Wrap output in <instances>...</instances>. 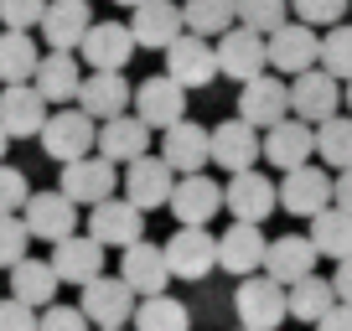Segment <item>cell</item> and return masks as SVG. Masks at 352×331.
<instances>
[{
  "label": "cell",
  "mask_w": 352,
  "mask_h": 331,
  "mask_svg": "<svg viewBox=\"0 0 352 331\" xmlns=\"http://www.w3.org/2000/svg\"><path fill=\"white\" fill-rule=\"evenodd\" d=\"M316 243L311 233H285V238H270V254H264V275H275L280 285H296V279L316 275Z\"/></svg>",
  "instance_id": "29"
},
{
  "label": "cell",
  "mask_w": 352,
  "mask_h": 331,
  "mask_svg": "<svg viewBox=\"0 0 352 331\" xmlns=\"http://www.w3.org/2000/svg\"><path fill=\"white\" fill-rule=\"evenodd\" d=\"M120 275L130 279V290L135 295H166V285H171V259H166V243H151V238H140V243H130L120 254Z\"/></svg>",
  "instance_id": "16"
},
{
  "label": "cell",
  "mask_w": 352,
  "mask_h": 331,
  "mask_svg": "<svg viewBox=\"0 0 352 331\" xmlns=\"http://www.w3.org/2000/svg\"><path fill=\"white\" fill-rule=\"evenodd\" d=\"M83 78H88V73L78 67V57H73V52H47L32 83H36V93H42L47 104H57V109H63V104H73V99H78Z\"/></svg>",
  "instance_id": "31"
},
{
  "label": "cell",
  "mask_w": 352,
  "mask_h": 331,
  "mask_svg": "<svg viewBox=\"0 0 352 331\" xmlns=\"http://www.w3.org/2000/svg\"><path fill=\"white\" fill-rule=\"evenodd\" d=\"M342 78H331L327 67H311V73L290 78V114L306 124H327L331 114H337L342 104V89H337Z\"/></svg>",
  "instance_id": "18"
},
{
  "label": "cell",
  "mask_w": 352,
  "mask_h": 331,
  "mask_svg": "<svg viewBox=\"0 0 352 331\" xmlns=\"http://www.w3.org/2000/svg\"><path fill=\"white\" fill-rule=\"evenodd\" d=\"M239 119L254 124V130H275L280 119H290V83L280 73L249 78L239 93Z\"/></svg>",
  "instance_id": "5"
},
{
  "label": "cell",
  "mask_w": 352,
  "mask_h": 331,
  "mask_svg": "<svg viewBox=\"0 0 352 331\" xmlns=\"http://www.w3.org/2000/svg\"><path fill=\"white\" fill-rule=\"evenodd\" d=\"M99 155H109L114 166H130L140 155H151V124L140 114H120V119L99 124Z\"/></svg>",
  "instance_id": "30"
},
{
  "label": "cell",
  "mask_w": 352,
  "mask_h": 331,
  "mask_svg": "<svg viewBox=\"0 0 352 331\" xmlns=\"http://www.w3.org/2000/svg\"><path fill=\"white\" fill-rule=\"evenodd\" d=\"M331 290H337V300H347V306H352V259H342V264H337Z\"/></svg>",
  "instance_id": "48"
},
{
  "label": "cell",
  "mask_w": 352,
  "mask_h": 331,
  "mask_svg": "<svg viewBox=\"0 0 352 331\" xmlns=\"http://www.w3.org/2000/svg\"><path fill=\"white\" fill-rule=\"evenodd\" d=\"M316 62H321V36H316V26L285 21L280 32H270V67H275L280 78H300V73H311Z\"/></svg>",
  "instance_id": "7"
},
{
  "label": "cell",
  "mask_w": 352,
  "mask_h": 331,
  "mask_svg": "<svg viewBox=\"0 0 352 331\" xmlns=\"http://www.w3.org/2000/svg\"><path fill=\"white\" fill-rule=\"evenodd\" d=\"M321 67H327L331 78H342V83L352 78V26H331L327 32V42H321Z\"/></svg>",
  "instance_id": "39"
},
{
  "label": "cell",
  "mask_w": 352,
  "mask_h": 331,
  "mask_svg": "<svg viewBox=\"0 0 352 331\" xmlns=\"http://www.w3.org/2000/svg\"><path fill=\"white\" fill-rule=\"evenodd\" d=\"M171 192H176V171L166 155H140V161L124 166V197L135 207H145V212L171 207Z\"/></svg>",
  "instance_id": "13"
},
{
  "label": "cell",
  "mask_w": 352,
  "mask_h": 331,
  "mask_svg": "<svg viewBox=\"0 0 352 331\" xmlns=\"http://www.w3.org/2000/svg\"><path fill=\"white\" fill-rule=\"evenodd\" d=\"M337 306V290H331V279H321V275H306V279H296L290 285V321H311L316 326L327 310Z\"/></svg>",
  "instance_id": "36"
},
{
  "label": "cell",
  "mask_w": 352,
  "mask_h": 331,
  "mask_svg": "<svg viewBox=\"0 0 352 331\" xmlns=\"http://www.w3.org/2000/svg\"><path fill=\"white\" fill-rule=\"evenodd\" d=\"M233 310H239V321L249 331H275L285 326L290 316V285H280L275 275H243L239 290H233Z\"/></svg>",
  "instance_id": "1"
},
{
  "label": "cell",
  "mask_w": 352,
  "mask_h": 331,
  "mask_svg": "<svg viewBox=\"0 0 352 331\" xmlns=\"http://www.w3.org/2000/svg\"><path fill=\"white\" fill-rule=\"evenodd\" d=\"M47 119H52V104L36 93V83H6L0 89V124L11 130V140H36Z\"/></svg>",
  "instance_id": "17"
},
{
  "label": "cell",
  "mask_w": 352,
  "mask_h": 331,
  "mask_svg": "<svg viewBox=\"0 0 352 331\" xmlns=\"http://www.w3.org/2000/svg\"><path fill=\"white\" fill-rule=\"evenodd\" d=\"M36 326H42L36 306H26V300H16V295L0 300V331H36Z\"/></svg>",
  "instance_id": "46"
},
{
  "label": "cell",
  "mask_w": 352,
  "mask_h": 331,
  "mask_svg": "<svg viewBox=\"0 0 352 331\" xmlns=\"http://www.w3.org/2000/svg\"><path fill=\"white\" fill-rule=\"evenodd\" d=\"M166 73L182 83V89H208L212 78L223 73L218 67V47L197 32H182L171 47H166Z\"/></svg>",
  "instance_id": "6"
},
{
  "label": "cell",
  "mask_w": 352,
  "mask_h": 331,
  "mask_svg": "<svg viewBox=\"0 0 352 331\" xmlns=\"http://www.w3.org/2000/svg\"><path fill=\"white\" fill-rule=\"evenodd\" d=\"M187 93L192 89H182L171 73H155L135 89V114H140L151 130H171V124L187 119Z\"/></svg>",
  "instance_id": "10"
},
{
  "label": "cell",
  "mask_w": 352,
  "mask_h": 331,
  "mask_svg": "<svg viewBox=\"0 0 352 331\" xmlns=\"http://www.w3.org/2000/svg\"><path fill=\"white\" fill-rule=\"evenodd\" d=\"M171 212L182 228H208L223 207V187L208 176V171H192V176H176V192H171Z\"/></svg>",
  "instance_id": "14"
},
{
  "label": "cell",
  "mask_w": 352,
  "mask_h": 331,
  "mask_svg": "<svg viewBox=\"0 0 352 331\" xmlns=\"http://www.w3.org/2000/svg\"><path fill=\"white\" fill-rule=\"evenodd\" d=\"M47 5L52 0H0V21L11 26V32H32V26H42Z\"/></svg>",
  "instance_id": "43"
},
{
  "label": "cell",
  "mask_w": 352,
  "mask_h": 331,
  "mask_svg": "<svg viewBox=\"0 0 352 331\" xmlns=\"http://www.w3.org/2000/svg\"><path fill=\"white\" fill-rule=\"evenodd\" d=\"M311 243L321 259H352V212L347 207H327L311 218Z\"/></svg>",
  "instance_id": "34"
},
{
  "label": "cell",
  "mask_w": 352,
  "mask_h": 331,
  "mask_svg": "<svg viewBox=\"0 0 352 331\" xmlns=\"http://www.w3.org/2000/svg\"><path fill=\"white\" fill-rule=\"evenodd\" d=\"M130 32H135V42H140L145 52H166L176 36L187 32V16H182L176 0H140L135 16H130Z\"/></svg>",
  "instance_id": "21"
},
{
  "label": "cell",
  "mask_w": 352,
  "mask_h": 331,
  "mask_svg": "<svg viewBox=\"0 0 352 331\" xmlns=\"http://www.w3.org/2000/svg\"><path fill=\"white\" fill-rule=\"evenodd\" d=\"M26 202H32V181H26V171L0 166V218H6V212H21Z\"/></svg>",
  "instance_id": "44"
},
{
  "label": "cell",
  "mask_w": 352,
  "mask_h": 331,
  "mask_svg": "<svg viewBox=\"0 0 352 331\" xmlns=\"http://www.w3.org/2000/svg\"><path fill=\"white\" fill-rule=\"evenodd\" d=\"M316 331H352V306H347V300H337V306L316 321Z\"/></svg>",
  "instance_id": "47"
},
{
  "label": "cell",
  "mask_w": 352,
  "mask_h": 331,
  "mask_svg": "<svg viewBox=\"0 0 352 331\" xmlns=\"http://www.w3.org/2000/svg\"><path fill=\"white\" fill-rule=\"evenodd\" d=\"M212 47H218L223 78H233V83H249V78H259L270 67V36L254 32V26H228Z\"/></svg>",
  "instance_id": "3"
},
{
  "label": "cell",
  "mask_w": 352,
  "mask_h": 331,
  "mask_svg": "<svg viewBox=\"0 0 352 331\" xmlns=\"http://www.w3.org/2000/svg\"><path fill=\"white\" fill-rule=\"evenodd\" d=\"M135 331H192V316L176 295H145L135 306Z\"/></svg>",
  "instance_id": "35"
},
{
  "label": "cell",
  "mask_w": 352,
  "mask_h": 331,
  "mask_svg": "<svg viewBox=\"0 0 352 331\" xmlns=\"http://www.w3.org/2000/svg\"><path fill=\"white\" fill-rule=\"evenodd\" d=\"M331 192H337V181H331L321 166H296V171H285V181H280V207H285L290 218H316V212H327Z\"/></svg>",
  "instance_id": "20"
},
{
  "label": "cell",
  "mask_w": 352,
  "mask_h": 331,
  "mask_svg": "<svg viewBox=\"0 0 352 331\" xmlns=\"http://www.w3.org/2000/svg\"><path fill=\"white\" fill-rule=\"evenodd\" d=\"M311 155H316V130H311L306 119H280L275 130H264V161L280 166V171H296V166H311Z\"/></svg>",
  "instance_id": "26"
},
{
  "label": "cell",
  "mask_w": 352,
  "mask_h": 331,
  "mask_svg": "<svg viewBox=\"0 0 352 331\" xmlns=\"http://www.w3.org/2000/svg\"><path fill=\"white\" fill-rule=\"evenodd\" d=\"M78 52H83L88 73H124L130 57L140 52V42H135V32L124 21H94V32L83 36Z\"/></svg>",
  "instance_id": "8"
},
{
  "label": "cell",
  "mask_w": 352,
  "mask_h": 331,
  "mask_svg": "<svg viewBox=\"0 0 352 331\" xmlns=\"http://www.w3.org/2000/svg\"><path fill=\"white\" fill-rule=\"evenodd\" d=\"M264 254H270V238H264L259 222H233V228L218 238V269H228L233 279L259 275V269H264Z\"/></svg>",
  "instance_id": "23"
},
{
  "label": "cell",
  "mask_w": 352,
  "mask_h": 331,
  "mask_svg": "<svg viewBox=\"0 0 352 331\" xmlns=\"http://www.w3.org/2000/svg\"><path fill=\"white\" fill-rule=\"evenodd\" d=\"M264 155V140L254 124H243L239 114H233L228 124H218L212 130V166H223L228 176H239V171H254V161Z\"/></svg>",
  "instance_id": "24"
},
{
  "label": "cell",
  "mask_w": 352,
  "mask_h": 331,
  "mask_svg": "<svg viewBox=\"0 0 352 331\" xmlns=\"http://www.w3.org/2000/svg\"><path fill=\"white\" fill-rule=\"evenodd\" d=\"M36 140H42V150L52 155V161H83V155H94L99 150V119H94V114L88 109H57L52 119L42 124V135H36Z\"/></svg>",
  "instance_id": "2"
},
{
  "label": "cell",
  "mask_w": 352,
  "mask_h": 331,
  "mask_svg": "<svg viewBox=\"0 0 352 331\" xmlns=\"http://www.w3.org/2000/svg\"><path fill=\"white\" fill-rule=\"evenodd\" d=\"M166 259L176 279H208L218 269V238L208 228H176L166 238Z\"/></svg>",
  "instance_id": "19"
},
{
  "label": "cell",
  "mask_w": 352,
  "mask_h": 331,
  "mask_svg": "<svg viewBox=\"0 0 352 331\" xmlns=\"http://www.w3.org/2000/svg\"><path fill=\"white\" fill-rule=\"evenodd\" d=\"M342 99H347V109H352V78H347V89H342Z\"/></svg>",
  "instance_id": "51"
},
{
  "label": "cell",
  "mask_w": 352,
  "mask_h": 331,
  "mask_svg": "<svg viewBox=\"0 0 352 331\" xmlns=\"http://www.w3.org/2000/svg\"><path fill=\"white\" fill-rule=\"evenodd\" d=\"M285 5H290V0H239V21L270 36V32L285 26Z\"/></svg>",
  "instance_id": "41"
},
{
  "label": "cell",
  "mask_w": 352,
  "mask_h": 331,
  "mask_svg": "<svg viewBox=\"0 0 352 331\" xmlns=\"http://www.w3.org/2000/svg\"><path fill=\"white\" fill-rule=\"evenodd\" d=\"M26 243H32L26 218L6 212V218H0V269H16V264H21V259H26Z\"/></svg>",
  "instance_id": "40"
},
{
  "label": "cell",
  "mask_w": 352,
  "mask_h": 331,
  "mask_svg": "<svg viewBox=\"0 0 352 331\" xmlns=\"http://www.w3.org/2000/svg\"><path fill=\"white\" fill-rule=\"evenodd\" d=\"M114 5H130V11H135V5H140V0H114Z\"/></svg>",
  "instance_id": "52"
},
{
  "label": "cell",
  "mask_w": 352,
  "mask_h": 331,
  "mask_svg": "<svg viewBox=\"0 0 352 331\" xmlns=\"http://www.w3.org/2000/svg\"><path fill=\"white\" fill-rule=\"evenodd\" d=\"M290 11L306 26H342V16L352 11V0H290Z\"/></svg>",
  "instance_id": "42"
},
{
  "label": "cell",
  "mask_w": 352,
  "mask_h": 331,
  "mask_svg": "<svg viewBox=\"0 0 352 331\" xmlns=\"http://www.w3.org/2000/svg\"><path fill=\"white\" fill-rule=\"evenodd\" d=\"M6 150H11V130L0 124V166H6Z\"/></svg>",
  "instance_id": "50"
},
{
  "label": "cell",
  "mask_w": 352,
  "mask_h": 331,
  "mask_svg": "<svg viewBox=\"0 0 352 331\" xmlns=\"http://www.w3.org/2000/svg\"><path fill=\"white\" fill-rule=\"evenodd\" d=\"M161 155L171 161L176 176H192V171H202L212 161V130H202L192 119L171 124V130H161Z\"/></svg>",
  "instance_id": "27"
},
{
  "label": "cell",
  "mask_w": 352,
  "mask_h": 331,
  "mask_svg": "<svg viewBox=\"0 0 352 331\" xmlns=\"http://www.w3.org/2000/svg\"><path fill=\"white\" fill-rule=\"evenodd\" d=\"M187 32L197 36H223L228 26H239V0H182Z\"/></svg>",
  "instance_id": "37"
},
{
  "label": "cell",
  "mask_w": 352,
  "mask_h": 331,
  "mask_svg": "<svg viewBox=\"0 0 352 331\" xmlns=\"http://www.w3.org/2000/svg\"><path fill=\"white\" fill-rule=\"evenodd\" d=\"M88 233L104 249H130L145 238V207H135L130 197H109L99 207H88Z\"/></svg>",
  "instance_id": "9"
},
{
  "label": "cell",
  "mask_w": 352,
  "mask_h": 331,
  "mask_svg": "<svg viewBox=\"0 0 352 331\" xmlns=\"http://www.w3.org/2000/svg\"><path fill=\"white\" fill-rule=\"evenodd\" d=\"M316 155L321 166H337V171L352 166V114H331L327 124H316Z\"/></svg>",
  "instance_id": "38"
},
{
  "label": "cell",
  "mask_w": 352,
  "mask_h": 331,
  "mask_svg": "<svg viewBox=\"0 0 352 331\" xmlns=\"http://www.w3.org/2000/svg\"><path fill=\"white\" fill-rule=\"evenodd\" d=\"M99 331H124V326H99Z\"/></svg>",
  "instance_id": "53"
},
{
  "label": "cell",
  "mask_w": 352,
  "mask_h": 331,
  "mask_svg": "<svg viewBox=\"0 0 352 331\" xmlns=\"http://www.w3.org/2000/svg\"><path fill=\"white\" fill-rule=\"evenodd\" d=\"M78 109H88L94 119H120L135 109V89L124 83V73H88L83 89H78Z\"/></svg>",
  "instance_id": "28"
},
{
  "label": "cell",
  "mask_w": 352,
  "mask_h": 331,
  "mask_svg": "<svg viewBox=\"0 0 352 331\" xmlns=\"http://www.w3.org/2000/svg\"><path fill=\"white\" fill-rule=\"evenodd\" d=\"M223 207L233 212V222H264L270 212H280V187L264 171H239L223 187Z\"/></svg>",
  "instance_id": "11"
},
{
  "label": "cell",
  "mask_w": 352,
  "mask_h": 331,
  "mask_svg": "<svg viewBox=\"0 0 352 331\" xmlns=\"http://www.w3.org/2000/svg\"><path fill=\"white\" fill-rule=\"evenodd\" d=\"M331 202L352 212V166H347V171H337V192H331Z\"/></svg>",
  "instance_id": "49"
},
{
  "label": "cell",
  "mask_w": 352,
  "mask_h": 331,
  "mask_svg": "<svg viewBox=\"0 0 352 331\" xmlns=\"http://www.w3.org/2000/svg\"><path fill=\"white\" fill-rule=\"evenodd\" d=\"M104 249L94 233H73V238H63V243H52V269H57V279L63 285H78L83 290L88 279H99L104 275Z\"/></svg>",
  "instance_id": "22"
},
{
  "label": "cell",
  "mask_w": 352,
  "mask_h": 331,
  "mask_svg": "<svg viewBox=\"0 0 352 331\" xmlns=\"http://www.w3.org/2000/svg\"><path fill=\"white\" fill-rule=\"evenodd\" d=\"M114 187H120V171H114L109 155H83V161L63 166V192L78 202V207H99V202H109Z\"/></svg>",
  "instance_id": "15"
},
{
  "label": "cell",
  "mask_w": 352,
  "mask_h": 331,
  "mask_svg": "<svg viewBox=\"0 0 352 331\" xmlns=\"http://www.w3.org/2000/svg\"><path fill=\"white\" fill-rule=\"evenodd\" d=\"M88 326H94V321L83 316V306H57L52 300V306L42 310V326L36 331H88Z\"/></svg>",
  "instance_id": "45"
},
{
  "label": "cell",
  "mask_w": 352,
  "mask_h": 331,
  "mask_svg": "<svg viewBox=\"0 0 352 331\" xmlns=\"http://www.w3.org/2000/svg\"><path fill=\"white\" fill-rule=\"evenodd\" d=\"M83 316L94 321V326H130L135 321V306H140V295L130 290V279L124 275H99L83 285Z\"/></svg>",
  "instance_id": "4"
},
{
  "label": "cell",
  "mask_w": 352,
  "mask_h": 331,
  "mask_svg": "<svg viewBox=\"0 0 352 331\" xmlns=\"http://www.w3.org/2000/svg\"><path fill=\"white\" fill-rule=\"evenodd\" d=\"M239 331H249V326H239Z\"/></svg>",
  "instance_id": "54"
},
{
  "label": "cell",
  "mask_w": 352,
  "mask_h": 331,
  "mask_svg": "<svg viewBox=\"0 0 352 331\" xmlns=\"http://www.w3.org/2000/svg\"><path fill=\"white\" fill-rule=\"evenodd\" d=\"M21 218H26V228H32V238L63 243V238L78 233V202L67 197L63 187L57 192H32V202L21 207Z\"/></svg>",
  "instance_id": "12"
},
{
  "label": "cell",
  "mask_w": 352,
  "mask_h": 331,
  "mask_svg": "<svg viewBox=\"0 0 352 331\" xmlns=\"http://www.w3.org/2000/svg\"><path fill=\"white\" fill-rule=\"evenodd\" d=\"M94 32V11H88V0H52L42 16V42L52 52H78L83 36Z\"/></svg>",
  "instance_id": "25"
},
{
  "label": "cell",
  "mask_w": 352,
  "mask_h": 331,
  "mask_svg": "<svg viewBox=\"0 0 352 331\" xmlns=\"http://www.w3.org/2000/svg\"><path fill=\"white\" fill-rule=\"evenodd\" d=\"M36 67H42V52H36L32 32H0V83H32Z\"/></svg>",
  "instance_id": "33"
},
{
  "label": "cell",
  "mask_w": 352,
  "mask_h": 331,
  "mask_svg": "<svg viewBox=\"0 0 352 331\" xmlns=\"http://www.w3.org/2000/svg\"><path fill=\"white\" fill-rule=\"evenodd\" d=\"M57 285H63V279H57L52 259H32V254H26L21 264L11 269V295L26 300V306H36V310H47L57 300Z\"/></svg>",
  "instance_id": "32"
}]
</instances>
